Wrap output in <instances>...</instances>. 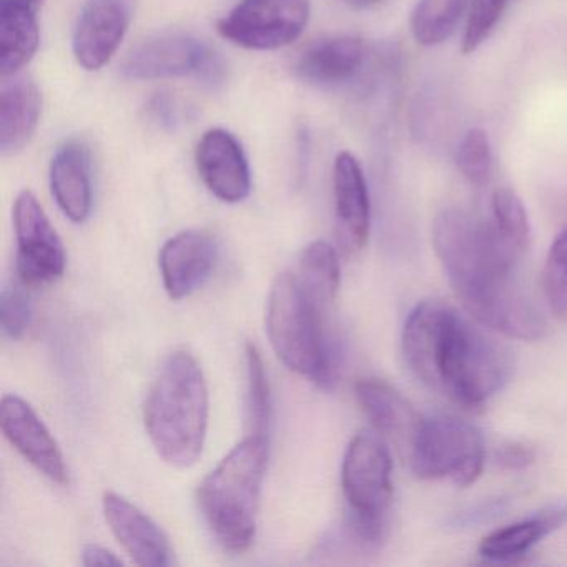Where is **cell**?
Segmentation results:
<instances>
[{
  "label": "cell",
  "mask_w": 567,
  "mask_h": 567,
  "mask_svg": "<svg viewBox=\"0 0 567 567\" xmlns=\"http://www.w3.org/2000/svg\"><path fill=\"white\" fill-rule=\"evenodd\" d=\"M433 245L457 300L481 327L536 341L547 323L516 277L517 255L493 221L446 208L433 224Z\"/></svg>",
  "instance_id": "6da1fadb"
},
{
  "label": "cell",
  "mask_w": 567,
  "mask_h": 567,
  "mask_svg": "<svg viewBox=\"0 0 567 567\" xmlns=\"http://www.w3.org/2000/svg\"><path fill=\"white\" fill-rule=\"evenodd\" d=\"M401 348L417 380L461 406H483L513 373L509 351L440 300L411 310Z\"/></svg>",
  "instance_id": "7a4b0ae2"
},
{
  "label": "cell",
  "mask_w": 567,
  "mask_h": 567,
  "mask_svg": "<svg viewBox=\"0 0 567 567\" xmlns=\"http://www.w3.org/2000/svg\"><path fill=\"white\" fill-rule=\"evenodd\" d=\"M145 430L158 456L190 467L204 453L208 430V388L198 361L174 351L162 364L144 406Z\"/></svg>",
  "instance_id": "3957f363"
},
{
  "label": "cell",
  "mask_w": 567,
  "mask_h": 567,
  "mask_svg": "<svg viewBox=\"0 0 567 567\" xmlns=\"http://www.w3.org/2000/svg\"><path fill=\"white\" fill-rule=\"evenodd\" d=\"M267 464L268 436L248 434L198 486L202 516L231 553H244L254 543Z\"/></svg>",
  "instance_id": "277c9868"
},
{
  "label": "cell",
  "mask_w": 567,
  "mask_h": 567,
  "mask_svg": "<svg viewBox=\"0 0 567 567\" xmlns=\"http://www.w3.org/2000/svg\"><path fill=\"white\" fill-rule=\"evenodd\" d=\"M327 308L303 287L297 274L285 271L271 285L267 331L275 354L288 370L330 388L340 371V348L324 327Z\"/></svg>",
  "instance_id": "5b68a950"
},
{
  "label": "cell",
  "mask_w": 567,
  "mask_h": 567,
  "mask_svg": "<svg viewBox=\"0 0 567 567\" xmlns=\"http://www.w3.org/2000/svg\"><path fill=\"white\" fill-rule=\"evenodd\" d=\"M341 487L348 503V536L360 546H378L386 534L393 499V461L377 434L364 431L350 441L341 466Z\"/></svg>",
  "instance_id": "8992f818"
},
{
  "label": "cell",
  "mask_w": 567,
  "mask_h": 567,
  "mask_svg": "<svg viewBox=\"0 0 567 567\" xmlns=\"http://www.w3.org/2000/svg\"><path fill=\"white\" fill-rule=\"evenodd\" d=\"M411 471L424 481H450L467 487L480 480L486 447L480 430L453 414L424 417L410 454Z\"/></svg>",
  "instance_id": "52a82bcc"
},
{
  "label": "cell",
  "mask_w": 567,
  "mask_h": 567,
  "mask_svg": "<svg viewBox=\"0 0 567 567\" xmlns=\"http://www.w3.org/2000/svg\"><path fill=\"white\" fill-rule=\"evenodd\" d=\"M127 81H165V79L197 78L208 87H217L225 79L220 55L182 32H164L138 42L121 65Z\"/></svg>",
  "instance_id": "ba28073f"
},
{
  "label": "cell",
  "mask_w": 567,
  "mask_h": 567,
  "mask_svg": "<svg viewBox=\"0 0 567 567\" xmlns=\"http://www.w3.org/2000/svg\"><path fill=\"white\" fill-rule=\"evenodd\" d=\"M310 0H241L220 22L218 34L248 51H277L301 38Z\"/></svg>",
  "instance_id": "9c48e42d"
},
{
  "label": "cell",
  "mask_w": 567,
  "mask_h": 567,
  "mask_svg": "<svg viewBox=\"0 0 567 567\" xmlns=\"http://www.w3.org/2000/svg\"><path fill=\"white\" fill-rule=\"evenodd\" d=\"M12 217L18 240L16 270L21 284L42 287L61 278L68 264L64 244L31 190L18 195Z\"/></svg>",
  "instance_id": "30bf717a"
},
{
  "label": "cell",
  "mask_w": 567,
  "mask_h": 567,
  "mask_svg": "<svg viewBox=\"0 0 567 567\" xmlns=\"http://www.w3.org/2000/svg\"><path fill=\"white\" fill-rule=\"evenodd\" d=\"M134 0H87L72 35L75 61L85 71L104 69L127 35Z\"/></svg>",
  "instance_id": "8fae6325"
},
{
  "label": "cell",
  "mask_w": 567,
  "mask_h": 567,
  "mask_svg": "<svg viewBox=\"0 0 567 567\" xmlns=\"http://www.w3.org/2000/svg\"><path fill=\"white\" fill-rule=\"evenodd\" d=\"M0 427L6 440L39 473L52 483L68 484L69 471L61 447L28 401L18 394H6L0 403Z\"/></svg>",
  "instance_id": "7c38bea8"
},
{
  "label": "cell",
  "mask_w": 567,
  "mask_h": 567,
  "mask_svg": "<svg viewBox=\"0 0 567 567\" xmlns=\"http://www.w3.org/2000/svg\"><path fill=\"white\" fill-rule=\"evenodd\" d=\"M198 175L212 195L225 204H240L251 192V172L244 147L225 128H210L195 151Z\"/></svg>",
  "instance_id": "4fadbf2b"
},
{
  "label": "cell",
  "mask_w": 567,
  "mask_h": 567,
  "mask_svg": "<svg viewBox=\"0 0 567 567\" xmlns=\"http://www.w3.org/2000/svg\"><path fill=\"white\" fill-rule=\"evenodd\" d=\"M333 195L338 241L347 254H358L370 237L371 208L363 168L350 152L334 158Z\"/></svg>",
  "instance_id": "5bb4252c"
},
{
  "label": "cell",
  "mask_w": 567,
  "mask_h": 567,
  "mask_svg": "<svg viewBox=\"0 0 567 567\" xmlns=\"http://www.w3.org/2000/svg\"><path fill=\"white\" fill-rule=\"evenodd\" d=\"M217 255V244L204 231H181L172 237L162 247L158 258L168 297L178 301L197 291L210 278Z\"/></svg>",
  "instance_id": "9a60e30c"
},
{
  "label": "cell",
  "mask_w": 567,
  "mask_h": 567,
  "mask_svg": "<svg viewBox=\"0 0 567 567\" xmlns=\"http://www.w3.org/2000/svg\"><path fill=\"white\" fill-rule=\"evenodd\" d=\"M104 516L112 534L135 564L144 567H167L172 547L164 530L131 501L121 494H104Z\"/></svg>",
  "instance_id": "2e32d148"
},
{
  "label": "cell",
  "mask_w": 567,
  "mask_h": 567,
  "mask_svg": "<svg viewBox=\"0 0 567 567\" xmlns=\"http://www.w3.org/2000/svg\"><path fill=\"white\" fill-rule=\"evenodd\" d=\"M368 58L370 51L363 39L353 35L324 38L301 52L295 74L315 87H341L360 78Z\"/></svg>",
  "instance_id": "e0dca14e"
},
{
  "label": "cell",
  "mask_w": 567,
  "mask_h": 567,
  "mask_svg": "<svg viewBox=\"0 0 567 567\" xmlns=\"http://www.w3.org/2000/svg\"><path fill=\"white\" fill-rule=\"evenodd\" d=\"M354 396L374 430L410 454L423 417L413 404L386 381L361 378L354 384Z\"/></svg>",
  "instance_id": "ac0fdd59"
},
{
  "label": "cell",
  "mask_w": 567,
  "mask_h": 567,
  "mask_svg": "<svg viewBox=\"0 0 567 567\" xmlns=\"http://www.w3.org/2000/svg\"><path fill=\"white\" fill-rule=\"evenodd\" d=\"M49 181L62 214L74 224H84L91 217L94 198L89 148L79 141L61 145L52 157Z\"/></svg>",
  "instance_id": "d6986e66"
},
{
  "label": "cell",
  "mask_w": 567,
  "mask_h": 567,
  "mask_svg": "<svg viewBox=\"0 0 567 567\" xmlns=\"http://www.w3.org/2000/svg\"><path fill=\"white\" fill-rule=\"evenodd\" d=\"M42 95L35 82L12 75L0 89V154L21 152L38 131Z\"/></svg>",
  "instance_id": "ffe728a7"
},
{
  "label": "cell",
  "mask_w": 567,
  "mask_h": 567,
  "mask_svg": "<svg viewBox=\"0 0 567 567\" xmlns=\"http://www.w3.org/2000/svg\"><path fill=\"white\" fill-rule=\"evenodd\" d=\"M567 523V504L546 507L519 523L487 534L480 544V554L491 563H513L526 556L536 544Z\"/></svg>",
  "instance_id": "44dd1931"
},
{
  "label": "cell",
  "mask_w": 567,
  "mask_h": 567,
  "mask_svg": "<svg viewBox=\"0 0 567 567\" xmlns=\"http://www.w3.org/2000/svg\"><path fill=\"white\" fill-rule=\"evenodd\" d=\"M34 6L0 0V74L18 75L34 59L41 44Z\"/></svg>",
  "instance_id": "7402d4cb"
},
{
  "label": "cell",
  "mask_w": 567,
  "mask_h": 567,
  "mask_svg": "<svg viewBox=\"0 0 567 567\" xmlns=\"http://www.w3.org/2000/svg\"><path fill=\"white\" fill-rule=\"evenodd\" d=\"M311 297L330 310L340 290L341 268L337 250L327 241H313L301 251L295 271Z\"/></svg>",
  "instance_id": "603a6c76"
},
{
  "label": "cell",
  "mask_w": 567,
  "mask_h": 567,
  "mask_svg": "<svg viewBox=\"0 0 567 567\" xmlns=\"http://www.w3.org/2000/svg\"><path fill=\"white\" fill-rule=\"evenodd\" d=\"M471 0H417L411 12V34L424 48L443 44L456 32Z\"/></svg>",
  "instance_id": "cb8c5ba5"
},
{
  "label": "cell",
  "mask_w": 567,
  "mask_h": 567,
  "mask_svg": "<svg viewBox=\"0 0 567 567\" xmlns=\"http://www.w3.org/2000/svg\"><path fill=\"white\" fill-rule=\"evenodd\" d=\"M491 221L504 241L523 255L530 244V224L523 200L511 188H497L491 198Z\"/></svg>",
  "instance_id": "d4e9b609"
},
{
  "label": "cell",
  "mask_w": 567,
  "mask_h": 567,
  "mask_svg": "<svg viewBox=\"0 0 567 567\" xmlns=\"http://www.w3.org/2000/svg\"><path fill=\"white\" fill-rule=\"evenodd\" d=\"M247 358V421L250 434L268 436L271 420L270 383L260 351L251 343L245 350Z\"/></svg>",
  "instance_id": "484cf974"
},
{
  "label": "cell",
  "mask_w": 567,
  "mask_h": 567,
  "mask_svg": "<svg viewBox=\"0 0 567 567\" xmlns=\"http://www.w3.org/2000/svg\"><path fill=\"white\" fill-rule=\"evenodd\" d=\"M493 147L483 128H471L456 148L457 171L470 184L484 187L493 175Z\"/></svg>",
  "instance_id": "4316f807"
},
{
  "label": "cell",
  "mask_w": 567,
  "mask_h": 567,
  "mask_svg": "<svg viewBox=\"0 0 567 567\" xmlns=\"http://www.w3.org/2000/svg\"><path fill=\"white\" fill-rule=\"evenodd\" d=\"M544 295L550 310L567 315V225L554 238L543 271Z\"/></svg>",
  "instance_id": "83f0119b"
},
{
  "label": "cell",
  "mask_w": 567,
  "mask_h": 567,
  "mask_svg": "<svg viewBox=\"0 0 567 567\" xmlns=\"http://www.w3.org/2000/svg\"><path fill=\"white\" fill-rule=\"evenodd\" d=\"M509 2L511 0H471L463 42H461L463 54H473L489 39Z\"/></svg>",
  "instance_id": "f1b7e54d"
},
{
  "label": "cell",
  "mask_w": 567,
  "mask_h": 567,
  "mask_svg": "<svg viewBox=\"0 0 567 567\" xmlns=\"http://www.w3.org/2000/svg\"><path fill=\"white\" fill-rule=\"evenodd\" d=\"M32 308L28 295L22 288L6 287L0 293V327L2 333L11 340L24 337L31 327Z\"/></svg>",
  "instance_id": "f546056e"
},
{
  "label": "cell",
  "mask_w": 567,
  "mask_h": 567,
  "mask_svg": "<svg viewBox=\"0 0 567 567\" xmlns=\"http://www.w3.org/2000/svg\"><path fill=\"white\" fill-rule=\"evenodd\" d=\"M147 115L155 125L165 131H175L181 124V107L168 92H158L148 99Z\"/></svg>",
  "instance_id": "4dcf8cb0"
},
{
  "label": "cell",
  "mask_w": 567,
  "mask_h": 567,
  "mask_svg": "<svg viewBox=\"0 0 567 567\" xmlns=\"http://www.w3.org/2000/svg\"><path fill=\"white\" fill-rule=\"evenodd\" d=\"M536 460L533 447L524 443H506L496 451V463L504 470L520 471L529 467Z\"/></svg>",
  "instance_id": "1f68e13d"
},
{
  "label": "cell",
  "mask_w": 567,
  "mask_h": 567,
  "mask_svg": "<svg viewBox=\"0 0 567 567\" xmlns=\"http://www.w3.org/2000/svg\"><path fill=\"white\" fill-rule=\"evenodd\" d=\"M82 564L87 567H111L122 566V560L105 547L97 546V544H87L82 550Z\"/></svg>",
  "instance_id": "d6a6232c"
},
{
  "label": "cell",
  "mask_w": 567,
  "mask_h": 567,
  "mask_svg": "<svg viewBox=\"0 0 567 567\" xmlns=\"http://www.w3.org/2000/svg\"><path fill=\"white\" fill-rule=\"evenodd\" d=\"M344 4L350 6V8L354 9H368L373 8V6L380 4L383 0H343Z\"/></svg>",
  "instance_id": "836d02e7"
},
{
  "label": "cell",
  "mask_w": 567,
  "mask_h": 567,
  "mask_svg": "<svg viewBox=\"0 0 567 567\" xmlns=\"http://www.w3.org/2000/svg\"><path fill=\"white\" fill-rule=\"evenodd\" d=\"M14 2H24V4L34 6L39 0H14Z\"/></svg>",
  "instance_id": "e575fe53"
}]
</instances>
